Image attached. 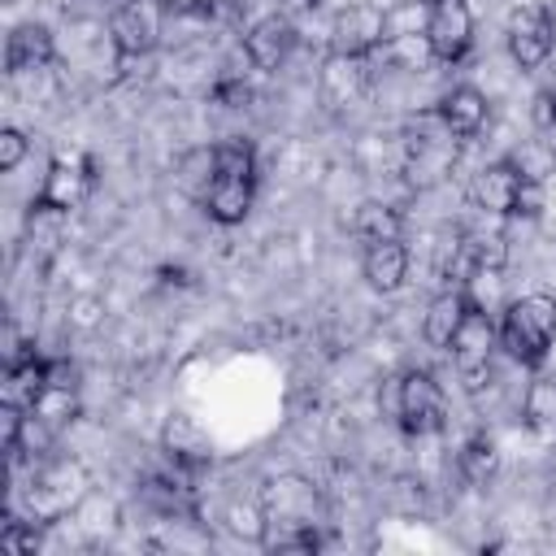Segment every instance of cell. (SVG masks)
I'll use <instances>...</instances> for the list:
<instances>
[{
	"mask_svg": "<svg viewBox=\"0 0 556 556\" xmlns=\"http://www.w3.org/2000/svg\"><path fill=\"white\" fill-rule=\"evenodd\" d=\"M547 9H552V26H556V0H552V4H547Z\"/></svg>",
	"mask_w": 556,
	"mask_h": 556,
	"instance_id": "obj_33",
	"label": "cell"
},
{
	"mask_svg": "<svg viewBox=\"0 0 556 556\" xmlns=\"http://www.w3.org/2000/svg\"><path fill=\"white\" fill-rule=\"evenodd\" d=\"M287 4H291V9H300V13H313L321 0H287Z\"/></svg>",
	"mask_w": 556,
	"mask_h": 556,
	"instance_id": "obj_32",
	"label": "cell"
},
{
	"mask_svg": "<svg viewBox=\"0 0 556 556\" xmlns=\"http://www.w3.org/2000/svg\"><path fill=\"white\" fill-rule=\"evenodd\" d=\"M256 200V152L243 139H226L217 143V178L204 195V213L217 226H239L252 213Z\"/></svg>",
	"mask_w": 556,
	"mask_h": 556,
	"instance_id": "obj_1",
	"label": "cell"
},
{
	"mask_svg": "<svg viewBox=\"0 0 556 556\" xmlns=\"http://www.w3.org/2000/svg\"><path fill=\"white\" fill-rule=\"evenodd\" d=\"M556 343V300L543 295V291H530L521 300H508L504 304V317H500V348L526 365V369H539L547 361Z\"/></svg>",
	"mask_w": 556,
	"mask_h": 556,
	"instance_id": "obj_2",
	"label": "cell"
},
{
	"mask_svg": "<svg viewBox=\"0 0 556 556\" xmlns=\"http://www.w3.org/2000/svg\"><path fill=\"white\" fill-rule=\"evenodd\" d=\"M504 39H508V56L517 61V70H539L547 65L552 48H556V26H552V9L543 4H521L508 13V26H504Z\"/></svg>",
	"mask_w": 556,
	"mask_h": 556,
	"instance_id": "obj_7",
	"label": "cell"
},
{
	"mask_svg": "<svg viewBox=\"0 0 556 556\" xmlns=\"http://www.w3.org/2000/svg\"><path fill=\"white\" fill-rule=\"evenodd\" d=\"M521 178H526V174H521L508 156L482 165V169L473 174V182H469V200H473V208H482V213H491V217H513Z\"/></svg>",
	"mask_w": 556,
	"mask_h": 556,
	"instance_id": "obj_12",
	"label": "cell"
},
{
	"mask_svg": "<svg viewBox=\"0 0 556 556\" xmlns=\"http://www.w3.org/2000/svg\"><path fill=\"white\" fill-rule=\"evenodd\" d=\"M0 547H4V552H39V547H43V530H39L35 521L4 517V526H0Z\"/></svg>",
	"mask_w": 556,
	"mask_h": 556,
	"instance_id": "obj_25",
	"label": "cell"
},
{
	"mask_svg": "<svg viewBox=\"0 0 556 556\" xmlns=\"http://www.w3.org/2000/svg\"><path fill=\"white\" fill-rule=\"evenodd\" d=\"M52 30L43 22H22L4 35V70L17 78L26 70H43L52 61Z\"/></svg>",
	"mask_w": 556,
	"mask_h": 556,
	"instance_id": "obj_16",
	"label": "cell"
},
{
	"mask_svg": "<svg viewBox=\"0 0 556 556\" xmlns=\"http://www.w3.org/2000/svg\"><path fill=\"white\" fill-rule=\"evenodd\" d=\"M391 413L404 434H439L447 426V395L430 369H404L391 387Z\"/></svg>",
	"mask_w": 556,
	"mask_h": 556,
	"instance_id": "obj_3",
	"label": "cell"
},
{
	"mask_svg": "<svg viewBox=\"0 0 556 556\" xmlns=\"http://www.w3.org/2000/svg\"><path fill=\"white\" fill-rule=\"evenodd\" d=\"M91 182H96L91 178V161H83V156H52L35 200H43V204H52L61 213H74L91 195Z\"/></svg>",
	"mask_w": 556,
	"mask_h": 556,
	"instance_id": "obj_11",
	"label": "cell"
},
{
	"mask_svg": "<svg viewBox=\"0 0 556 556\" xmlns=\"http://www.w3.org/2000/svg\"><path fill=\"white\" fill-rule=\"evenodd\" d=\"M500 348V326L491 321V313L482 304H473L460 321V330L452 334L447 352H452V365L465 382V391H478L486 378H491V356Z\"/></svg>",
	"mask_w": 556,
	"mask_h": 556,
	"instance_id": "obj_5",
	"label": "cell"
},
{
	"mask_svg": "<svg viewBox=\"0 0 556 556\" xmlns=\"http://www.w3.org/2000/svg\"><path fill=\"white\" fill-rule=\"evenodd\" d=\"M226 530L235 534V539H243V543H265L269 539V517H265V508H261V500H248V504H230L226 508Z\"/></svg>",
	"mask_w": 556,
	"mask_h": 556,
	"instance_id": "obj_23",
	"label": "cell"
},
{
	"mask_svg": "<svg viewBox=\"0 0 556 556\" xmlns=\"http://www.w3.org/2000/svg\"><path fill=\"white\" fill-rule=\"evenodd\" d=\"M165 0H122L109 17V43L117 61H139L152 56L161 35H165Z\"/></svg>",
	"mask_w": 556,
	"mask_h": 556,
	"instance_id": "obj_4",
	"label": "cell"
},
{
	"mask_svg": "<svg viewBox=\"0 0 556 556\" xmlns=\"http://www.w3.org/2000/svg\"><path fill=\"white\" fill-rule=\"evenodd\" d=\"M361 274L374 291L391 295L404 287L408 278V248L404 239H382V243H365V256H361Z\"/></svg>",
	"mask_w": 556,
	"mask_h": 556,
	"instance_id": "obj_17",
	"label": "cell"
},
{
	"mask_svg": "<svg viewBox=\"0 0 556 556\" xmlns=\"http://www.w3.org/2000/svg\"><path fill=\"white\" fill-rule=\"evenodd\" d=\"M217 0H165V9H174V13H208Z\"/></svg>",
	"mask_w": 556,
	"mask_h": 556,
	"instance_id": "obj_31",
	"label": "cell"
},
{
	"mask_svg": "<svg viewBox=\"0 0 556 556\" xmlns=\"http://www.w3.org/2000/svg\"><path fill=\"white\" fill-rule=\"evenodd\" d=\"M426 39H430L434 61H443V65L465 61V52L473 48V9H469V0H430Z\"/></svg>",
	"mask_w": 556,
	"mask_h": 556,
	"instance_id": "obj_9",
	"label": "cell"
},
{
	"mask_svg": "<svg viewBox=\"0 0 556 556\" xmlns=\"http://www.w3.org/2000/svg\"><path fill=\"white\" fill-rule=\"evenodd\" d=\"M365 61L369 56H326V65H321V74H317V91H321V100L330 104V109H352V104H361L365 100V91H369V70H365Z\"/></svg>",
	"mask_w": 556,
	"mask_h": 556,
	"instance_id": "obj_13",
	"label": "cell"
},
{
	"mask_svg": "<svg viewBox=\"0 0 556 556\" xmlns=\"http://www.w3.org/2000/svg\"><path fill=\"white\" fill-rule=\"evenodd\" d=\"M521 421L530 426V434H539V439H556V378L539 374V378L526 387Z\"/></svg>",
	"mask_w": 556,
	"mask_h": 556,
	"instance_id": "obj_21",
	"label": "cell"
},
{
	"mask_svg": "<svg viewBox=\"0 0 556 556\" xmlns=\"http://www.w3.org/2000/svg\"><path fill=\"white\" fill-rule=\"evenodd\" d=\"M387 39H391V30H387L382 4L356 0V4L334 9V17H330V52L334 56H369V52L387 48Z\"/></svg>",
	"mask_w": 556,
	"mask_h": 556,
	"instance_id": "obj_6",
	"label": "cell"
},
{
	"mask_svg": "<svg viewBox=\"0 0 556 556\" xmlns=\"http://www.w3.org/2000/svg\"><path fill=\"white\" fill-rule=\"evenodd\" d=\"M495 469H500V447H495V439L491 434H469L465 439V447L456 452V473L469 482V486H486L491 478H495Z\"/></svg>",
	"mask_w": 556,
	"mask_h": 556,
	"instance_id": "obj_22",
	"label": "cell"
},
{
	"mask_svg": "<svg viewBox=\"0 0 556 556\" xmlns=\"http://www.w3.org/2000/svg\"><path fill=\"white\" fill-rule=\"evenodd\" d=\"M508 161H513V165H517V169H521L526 178H539V182H543V178H547V174L556 169V156H552V152H547V148H543L539 139H534V143H526L521 152H513Z\"/></svg>",
	"mask_w": 556,
	"mask_h": 556,
	"instance_id": "obj_26",
	"label": "cell"
},
{
	"mask_svg": "<svg viewBox=\"0 0 556 556\" xmlns=\"http://www.w3.org/2000/svg\"><path fill=\"white\" fill-rule=\"evenodd\" d=\"M213 100H217V104H226V109H243V104L252 100V87H248V78L226 74V78H217V83H213Z\"/></svg>",
	"mask_w": 556,
	"mask_h": 556,
	"instance_id": "obj_28",
	"label": "cell"
},
{
	"mask_svg": "<svg viewBox=\"0 0 556 556\" xmlns=\"http://www.w3.org/2000/svg\"><path fill=\"white\" fill-rule=\"evenodd\" d=\"M530 122H534L539 130H552V126H556V87H547V91L534 96V104H530Z\"/></svg>",
	"mask_w": 556,
	"mask_h": 556,
	"instance_id": "obj_29",
	"label": "cell"
},
{
	"mask_svg": "<svg viewBox=\"0 0 556 556\" xmlns=\"http://www.w3.org/2000/svg\"><path fill=\"white\" fill-rule=\"evenodd\" d=\"M26 152H30L26 135H22L17 126H4V130H0V174H13V169L26 161Z\"/></svg>",
	"mask_w": 556,
	"mask_h": 556,
	"instance_id": "obj_27",
	"label": "cell"
},
{
	"mask_svg": "<svg viewBox=\"0 0 556 556\" xmlns=\"http://www.w3.org/2000/svg\"><path fill=\"white\" fill-rule=\"evenodd\" d=\"M26 404H17V400H4L0 404V443H4V456L9 460H17L22 456V430H26Z\"/></svg>",
	"mask_w": 556,
	"mask_h": 556,
	"instance_id": "obj_24",
	"label": "cell"
},
{
	"mask_svg": "<svg viewBox=\"0 0 556 556\" xmlns=\"http://www.w3.org/2000/svg\"><path fill=\"white\" fill-rule=\"evenodd\" d=\"M486 122H491V100L473 83H456L452 91H443V100H439V126L452 139H473V135H482Z\"/></svg>",
	"mask_w": 556,
	"mask_h": 556,
	"instance_id": "obj_14",
	"label": "cell"
},
{
	"mask_svg": "<svg viewBox=\"0 0 556 556\" xmlns=\"http://www.w3.org/2000/svg\"><path fill=\"white\" fill-rule=\"evenodd\" d=\"M0 4H17V0H0Z\"/></svg>",
	"mask_w": 556,
	"mask_h": 556,
	"instance_id": "obj_34",
	"label": "cell"
},
{
	"mask_svg": "<svg viewBox=\"0 0 556 556\" xmlns=\"http://www.w3.org/2000/svg\"><path fill=\"white\" fill-rule=\"evenodd\" d=\"M469 308H473V295H469L465 287H443V291L426 304L421 339H426L430 348L447 352V343H452V334L460 330V321H465V313H469Z\"/></svg>",
	"mask_w": 556,
	"mask_h": 556,
	"instance_id": "obj_15",
	"label": "cell"
},
{
	"mask_svg": "<svg viewBox=\"0 0 556 556\" xmlns=\"http://www.w3.org/2000/svg\"><path fill=\"white\" fill-rule=\"evenodd\" d=\"M213 178H217V143H200V148H187V152L178 156L174 182H178V191H182L187 200L204 204Z\"/></svg>",
	"mask_w": 556,
	"mask_h": 556,
	"instance_id": "obj_18",
	"label": "cell"
},
{
	"mask_svg": "<svg viewBox=\"0 0 556 556\" xmlns=\"http://www.w3.org/2000/svg\"><path fill=\"white\" fill-rule=\"evenodd\" d=\"M291 48H295V22L282 17V13L256 17V22L248 26V35H243V56H248V65L261 70V74H274V70L291 56Z\"/></svg>",
	"mask_w": 556,
	"mask_h": 556,
	"instance_id": "obj_10",
	"label": "cell"
},
{
	"mask_svg": "<svg viewBox=\"0 0 556 556\" xmlns=\"http://www.w3.org/2000/svg\"><path fill=\"white\" fill-rule=\"evenodd\" d=\"M261 508H265L269 526H278V530H300V526H317L321 495H317V486H313L308 478L282 473V478H269V482H265Z\"/></svg>",
	"mask_w": 556,
	"mask_h": 556,
	"instance_id": "obj_8",
	"label": "cell"
},
{
	"mask_svg": "<svg viewBox=\"0 0 556 556\" xmlns=\"http://www.w3.org/2000/svg\"><path fill=\"white\" fill-rule=\"evenodd\" d=\"M352 235L361 243H382V239H400L404 235V217L395 204H382V200H361L356 213H352Z\"/></svg>",
	"mask_w": 556,
	"mask_h": 556,
	"instance_id": "obj_20",
	"label": "cell"
},
{
	"mask_svg": "<svg viewBox=\"0 0 556 556\" xmlns=\"http://www.w3.org/2000/svg\"><path fill=\"white\" fill-rule=\"evenodd\" d=\"M48 387H56V391H74V387H78V369H74V361L52 356V361H48Z\"/></svg>",
	"mask_w": 556,
	"mask_h": 556,
	"instance_id": "obj_30",
	"label": "cell"
},
{
	"mask_svg": "<svg viewBox=\"0 0 556 556\" xmlns=\"http://www.w3.org/2000/svg\"><path fill=\"white\" fill-rule=\"evenodd\" d=\"M161 443H165V452H169L178 465H204V460L213 456L208 434H204V430H200L191 417H182V413H174V417L165 421Z\"/></svg>",
	"mask_w": 556,
	"mask_h": 556,
	"instance_id": "obj_19",
	"label": "cell"
}]
</instances>
